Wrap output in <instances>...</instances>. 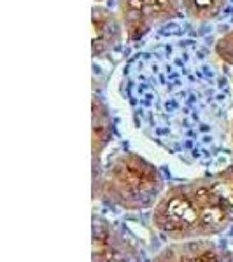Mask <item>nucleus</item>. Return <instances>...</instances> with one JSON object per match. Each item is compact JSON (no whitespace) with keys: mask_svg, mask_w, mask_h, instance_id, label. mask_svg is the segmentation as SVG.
Here are the masks:
<instances>
[{"mask_svg":"<svg viewBox=\"0 0 233 262\" xmlns=\"http://www.w3.org/2000/svg\"><path fill=\"white\" fill-rule=\"evenodd\" d=\"M114 135L112 116L107 101L96 88H93L91 98V180L99 177L102 170V156L105 149L111 145Z\"/></svg>","mask_w":233,"mask_h":262,"instance_id":"7","label":"nucleus"},{"mask_svg":"<svg viewBox=\"0 0 233 262\" xmlns=\"http://www.w3.org/2000/svg\"><path fill=\"white\" fill-rule=\"evenodd\" d=\"M233 224V164L168 187L152 208V226L170 242L207 239Z\"/></svg>","mask_w":233,"mask_h":262,"instance_id":"1","label":"nucleus"},{"mask_svg":"<svg viewBox=\"0 0 233 262\" xmlns=\"http://www.w3.org/2000/svg\"><path fill=\"white\" fill-rule=\"evenodd\" d=\"M230 142H231V147H233V117H231V122H230Z\"/></svg>","mask_w":233,"mask_h":262,"instance_id":"10","label":"nucleus"},{"mask_svg":"<svg viewBox=\"0 0 233 262\" xmlns=\"http://www.w3.org/2000/svg\"><path fill=\"white\" fill-rule=\"evenodd\" d=\"M93 198L126 212H142L156 206L167 191L158 168L130 150L116 152L91 182Z\"/></svg>","mask_w":233,"mask_h":262,"instance_id":"2","label":"nucleus"},{"mask_svg":"<svg viewBox=\"0 0 233 262\" xmlns=\"http://www.w3.org/2000/svg\"><path fill=\"white\" fill-rule=\"evenodd\" d=\"M214 56L218 58L219 63L224 67H231L233 69V28L223 33L218 40L214 42Z\"/></svg>","mask_w":233,"mask_h":262,"instance_id":"9","label":"nucleus"},{"mask_svg":"<svg viewBox=\"0 0 233 262\" xmlns=\"http://www.w3.org/2000/svg\"><path fill=\"white\" fill-rule=\"evenodd\" d=\"M126 33L116 11L104 4H93L91 7V56L102 60L112 54L123 42Z\"/></svg>","mask_w":233,"mask_h":262,"instance_id":"5","label":"nucleus"},{"mask_svg":"<svg viewBox=\"0 0 233 262\" xmlns=\"http://www.w3.org/2000/svg\"><path fill=\"white\" fill-rule=\"evenodd\" d=\"M116 12L128 42L141 40L156 27L184 14L179 0H116Z\"/></svg>","mask_w":233,"mask_h":262,"instance_id":"3","label":"nucleus"},{"mask_svg":"<svg viewBox=\"0 0 233 262\" xmlns=\"http://www.w3.org/2000/svg\"><path fill=\"white\" fill-rule=\"evenodd\" d=\"M104 2H107V0H93V4H104Z\"/></svg>","mask_w":233,"mask_h":262,"instance_id":"11","label":"nucleus"},{"mask_svg":"<svg viewBox=\"0 0 233 262\" xmlns=\"http://www.w3.org/2000/svg\"><path fill=\"white\" fill-rule=\"evenodd\" d=\"M152 262H233V252L210 238L188 239L167 245Z\"/></svg>","mask_w":233,"mask_h":262,"instance_id":"6","label":"nucleus"},{"mask_svg":"<svg viewBox=\"0 0 233 262\" xmlns=\"http://www.w3.org/2000/svg\"><path fill=\"white\" fill-rule=\"evenodd\" d=\"M184 16L197 23H205L218 18L224 11L228 0H179Z\"/></svg>","mask_w":233,"mask_h":262,"instance_id":"8","label":"nucleus"},{"mask_svg":"<svg viewBox=\"0 0 233 262\" xmlns=\"http://www.w3.org/2000/svg\"><path fill=\"white\" fill-rule=\"evenodd\" d=\"M91 262H146L137 243L104 217H93Z\"/></svg>","mask_w":233,"mask_h":262,"instance_id":"4","label":"nucleus"}]
</instances>
